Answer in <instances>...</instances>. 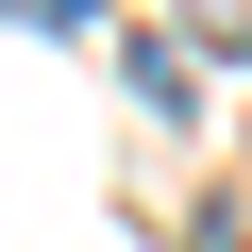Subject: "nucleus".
<instances>
[{
  "label": "nucleus",
  "instance_id": "nucleus-1",
  "mask_svg": "<svg viewBox=\"0 0 252 252\" xmlns=\"http://www.w3.org/2000/svg\"><path fill=\"white\" fill-rule=\"evenodd\" d=\"M118 84H135V118H168V135L202 118V67H185L168 34H135V51H118Z\"/></svg>",
  "mask_w": 252,
  "mask_h": 252
},
{
  "label": "nucleus",
  "instance_id": "nucleus-2",
  "mask_svg": "<svg viewBox=\"0 0 252 252\" xmlns=\"http://www.w3.org/2000/svg\"><path fill=\"white\" fill-rule=\"evenodd\" d=\"M185 17H202V34H219V51H252V0H185Z\"/></svg>",
  "mask_w": 252,
  "mask_h": 252
},
{
  "label": "nucleus",
  "instance_id": "nucleus-3",
  "mask_svg": "<svg viewBox=\"0 0 252 252\" xmlns=\"http://www.w3.org/2000/svg\"><path fill=\"white\" fill-rule=\"evenodd\" d=\"M17 17H34V34H84V17H101V0H17Z\"/></svg>",
  "mask_w": 252,
  "mask_h": 252
}]
</instances>
